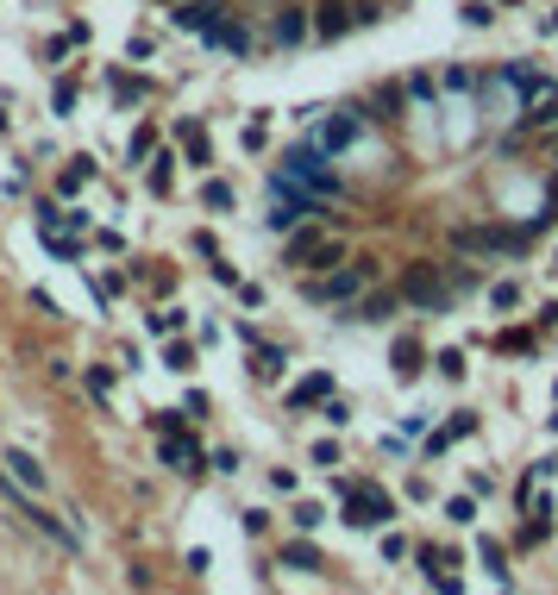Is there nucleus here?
<instances>
[{"mask_svg": "<svg viewBox=\"0 0 558 595\" xmlns=\"http://www.w3.org/2000/svg\"><path fill=\"white\" fill-rule=\"evenodd\" d=\"M7 476H13L26 495H44V464L32 458V451H7Z\"/></svg>", "mask_w": 558, "mask_h": 595, "instance_id": "423d86ee", "label": "nucleus"}, {"mask_svg": "<svg viewBox=\"0 0 558 595\" xmlns=\"http://www.w3.org/2000/svg\"><path fill=\"white\" fill-rule=\"evenodd\" d=\"M182 151H189V163H207L214 151H207V138L201 132H182Z\"/></svg>", "mask_w": 558, "mask_h": 595, "instance_id": "f3484780", "label": "nucleus"}, {"mask_svg": "<svg viewBox=\"0 0 558 595\" xmlns=\"http://www.w3.org/2000/svg\"><path fill=\"white\" fill-rule=\"evenodd\" d=\"M333 395V376H308L301 389H289V408H314V401H327Z\"/></svg>", "mask_w": 558, "mask_h": 595, "instance_id": "6e6552de", "label": "nucleus"}, {"mask_svg": "<svg viewBox=\"0 0 558 595\" xmlns=\"http://www.w3.org/2000/svg\"><path fill=\"white\" fill-rule=\"evenodd\" d=\"M164 464L170 470H201V451L189 439H164Z\"/></svg>", "mask_w": 558, "mask_h": 595, "instance_id": "1a4fd4ad", "label": "nucleus"}, {"mask_svg": "<svg viewBox=\"0 0 558 595\" xmlns=\"http://www.w3.org/2000/svg\"><path fill=\"white\" fill-rule=\"evenodd\" d=\"M26 514H32V527H44V533H51L57 545H76V533H69V527H63V520H57V514H44L38 502H26Z\"/></svg>", "mask_w": 558, "mask_h": 595, "instance_id": "9b49d317", "label": "nucleus"}, {"mask_svg": "<svg viewBox=\"0 0 558 595\" xmlns=\"http://www.w3.org/2000/svg\"><path fill=\"white\" fill-rule=\"evenodd\" d=\"M395 295L414 301V307H427V314H446V307H452V289H446V270H439V264H408L402 282H395Z\"/></svg>", "mask_w": 558, "mask_h": 595, "instance_id": "f257e3e1", "label": "nucleus"}, {"mask_svg": "<svg viewBox=\"0 0 558 595\" xmlns=\"http://www.w3.org/2000/svg\"><path fill=\"white\" fill-rule=\"evenodd\" d=\"M289 264H301V270H333V264H339V238H327V232H295V238H289Z\"/></svg>", "mask_w": 558, "mask_h": 595, "instance_id": "7ed1b4c3", "label": "nucleus"}, {"mask_svg": "<svg viewBox=\"0 0 558 595\" xmlns=\"http://www.w3.org/2000/svg\"><path fill=\"white\" fill-rule=\"evenodd\" d=\"M220 7H214V0H182V7H176V26L182 32H201V38H214V26H220Z\"/></svg>", "mask_w": 558, "mask_h": 595, "instance_id": "39448f33", "label": "nucleus"}, {"mask_svg": "<svg viewBox=\"0 0 558 595\" xmlns=\"http://www.w3.org/2000/svg\"><path fill=\"white\" fill-rule=\"evenodd\" d=\"M483 564H490V577H496V583H508V570H502V545H496V539H483Z\"/></svg>", "mask_w": 558, "mask_h": 595, "instance_id": "dca6fc26", "label": "nucleus"}, {"mask_svg": "<svg viewBox=\"0 0 558 595\" xmlns=\"http://www.w3.org/2000/svg\"><path fill=\"white\" fill-rule=\"evenodd\" d=\"M320 520H327V514H320L314 502H301V508H295V527H320Z\"/></svg>", "mask_w": 558, "mask_h": 595, "instance_id": "aec40b11", "label": "nucleus"}, {"mask_svg": "<svg viewBox=\"0 0 558 595\" xmlns=\"http://www.w3.org/2000/svg\"><path fill=\"white\" fill-rule=\"evenodd\" d=\"M414 370H421V345L402 339V345H395V376H414Z\"/></svg>", "mask_w": 558, "mask_h": 595, "instance_id": "ddd939ff", "label": "nucleus"}, {"mask_svg": "<svg viewBox=\"0 0 558 595\" xmlns=\"http://www.w3.org/2000/svg\"><path fill=\"white\" fill-rule=\"evenodd\" d=\"M358 126H352V119H333V126H327V145H345V138H352Z\"/></svg>", "mask_w": 558, "mask_h": 595, "instance_id": "6ab92c4d", "label": "nucleus"}, {"mask_svg": "<svg viewBox=\"0 0 558 595\" xmlns=\"http://www.w3.org/2000/svg\"><path fill=\"white\" fill-rule=\"evenodd\" d=\"M345 13H352L345 0H327V7H320V19H314V32H320V38H339V32H345Z\"/></svg>", "mask_w": 558, "mask_h": 595, "instance_id": "9d476101", "label": "nucleus"}, {"mask_svg": "<svg viewBox=\"0 0 558 595\" xmlns=\"http://www.w3.org/2000/svg\"><path fill=\"white\" fill-rule=\"evenodd\" d=\"M207 207H232V188L226 182H207Z\"/></svg>", "mask_w": 558, "mask_h": 595, "instance_id": "412c9836", "label": "nucleus"}, {"mask_svg": "<svg viewBox=\"0 0 558 595\" xmlns=\"http://www.w3.org/2000/svg\"><path fill=\"white\" fill-rule=\"evenodd\" d=\"M383 558H389V564H395V558H408V539H402V533H389V539H383Z\"/></svg>", "mask_w": 558, "mask_h": 595, "instance_id": "4be33fe9", "label": "nucleus"}, {"mask_svg": "<svg viewBox=\"0 0 558 595\" xmlns=\"http://www.w3.org/2000/svg\"><path fill=\"white\" fill-rule=\"evenodd\" d=\"M364 282H370V264H352V270L320 276V282H314V295H320V301H352V295L364 289Z\"/></svg>", "mask_w": 558, "mask_h": 595, "instance_id": "20e7f679", "label": "nucleus"}, {"mask_svg": "<svg viewBox=\"0 0 558 595\" xmlns=\"http://www.w3.org/2000/svg\"><path fill=\"white\" fill-rule=\"evenodd\" d=\"M446 514L458 520V527H471V520H477V508H471V502H464V495H458V502H446Z\"/></svg>", "mask_w": 558, "mask_h": 595, "instance_id": "a211bd4d", "label": "nucleus"}, {"mask_svg": "<svg viewBox=\"0 0 558 595\" xmlns=\"http://www.w3.org/2000/svg\"><path fill=\"white\" fill-rule=\"evenodd\" d=\"M276 38H283V44H301V38H308V19H301V13H283V19H276Z\"/></svg>", "mask_w": 558, "mask_h": 595, "instance_id": "4468645a", "label": "nucleus"}, {"mask_svg": "<svg viewBox=\"0 0 558 595\" xmlns=\"http://www.w3.org/2000/svg\"><path fill=\"white\" fill-rule=\"evenodd\" d=\"M395 508H389V495L383 489H370V483H352L345 489V520H352V527H383Z\"/></svg>", "mask_w": 558, "mask_h": 595, "instance_id": "f03ea898", "label": "nucleus"}, {"mask_svg": "<svg viewBox=\"0 0 558 595\" xmlns=\"http://www.w3.org/2000/svg\"><path fill=\"white\" fill-rule=\"evenodd\" d=\"M395 301H402V295H370L352 320H389V314H395Z\"/></svg>", "mask_w": 558, "mask_h": 595, "instance_id": "f8f14e48", "label": "nucleus"}, {"mask_svg": "<svg viewBox=\"0 0 558 595\" xmlns=\"http://www.w3.org/2000/svg\"><path fill=\"white\" fill-rule=\"evenodd\" d=\"M214 44H220V51H232V57H245V51H251V32L239 26V19H220V26H214Z\"/></svg>", "mask_w": 558, "mask_h": 595, "instance_id": "0eeeda50", "label": "nucleus"}, {"mask_svg": "<svg viewBox=\"0 0 558 595\" xmlns=\"http://www.w3.org/2000/svg\"><path fill=\"white\" fill-rule=\"evenodd\" d=\"M283 564H295V570H320V552H314V545H289Z\"/></svg>", "mask_w": 558, "mask_h": 595, "instance_id": "2eb2a0df", "label": "nucleus"}]
</instances>
